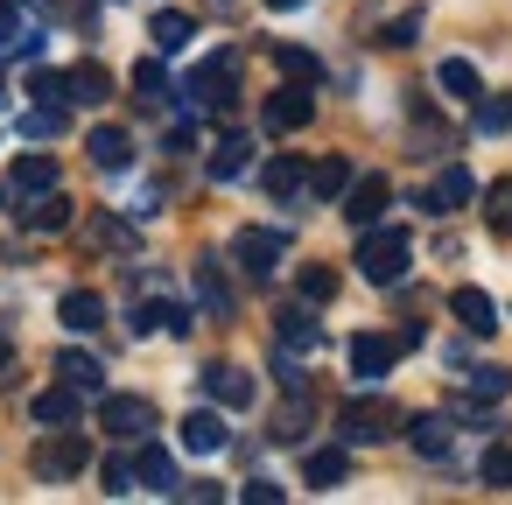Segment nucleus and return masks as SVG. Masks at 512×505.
Instances as JSON below:
<instances>
[{"label": "nucleus", "instance_id": "f257e3e1", "mask_svg": "<svg viewBox=\"0 0 512 505\" xmlns=\"http://www.w3.org/2000/svg\"><path fill=\"white\" fill-rule=\"evenodd\" d=\"M351 260H358V274H365V281L393 288V281L407 274V260H414V239H407V232H393V225H365Z\"/></svg>", "mask_w": 512, "mask_h": 505}, {"label": "nucleus", "instance_id": "f03ea898", "mask_svg": "<svg viewBox=\"0 0 512 505\" xmlns=\"http://www.w3.org/2000/svg\"><path fill=\"white\" fill-rule=\"evenodd\" d=\"M29 463H36V477H43V484H64V477H78V470L92 463V442L64 421V428H50V435L36 442V456H29Z\"/></svg>", "mask_w": 512, "mask_h": 505}, {"label": "nucleus", "instance_id": "7ed1b4c3", "mask_svg": "<svg viewBox=\"0 0 512 505\" xmlns=\"http://www.w3.org/2000/svg\"><path fill=\"white\" fill-rule=\"evenodd\" d=\"M393 428H400V407H393V400H379V393H372V400H351V407L337 414L344 449H358V442H386Z\"/></svg>", "mask_w": 512, "mask_h": 505}, {"label": "nucleus", "instance_id": "20e7f679", "mask_svg": "<svg viewBox=\"0 0 512 505\" xmlns=\"http://www.w3.org/2000/svg\"><path fill=\"white\" fill-rule=\"evenodd\" d=\"M232 85H239V50H218V57H204V64L190 71L183 99L204 113V106H225V99H232Z\"/></svg>", "mask_w": 512, "mask_h": 505}, {"label": "nucleus", "instance_id": "39448f33", "mask_svg": "<svg viewBox=\"0 0 512 505\" xmlns=\"http://www.w3.org/2000/svg\"><path fill=\"white\" fill-rule=\"evenodd\" d=\"M260 120H267V134H302V127L316 120V99H309V85H302V78H288L281 92H267Z\"/></svg>", "mask_w": 512, "mask_h": 505}, {"label": "nucleus", "instance_id": "423d86ee", "mask_svg": "<svg viewBox=\"0 0 512 505\" xmlns=\"http://www.w3.org/2000/svg\"><path fill=\"white\" fill-rule=\"evenodd\" d=\"M337 204H344V225H358V232H365V225H379V218H386L393 190H386V176H351Z\"/></svg>", "mask_w": 512, "mask_h": 505}, {"label": "nucleus", "instance_id": "0eeeda50", "mask_svg": "<svg viewBox=\"0 0 512 505\" xmlns=\"http://www.w3.org/2000/svg\"><path fill=\"white\" fill-rule=\"evenodd\" d=\"M99 421H106L120 442H141V435L155 428V407H148L141 393H99Z\"/></svg>", "mask_w": 512, "mask_h": 505}, {"label": "nucleus", "instance_id": "6e6552de", "mask_svg": "<svg viewBox=\"0 0 512 505\" xmlns=\"http://www.w3.org/2000/svg\"><path fill=\"white\" fill-rule=\"evenodd\" d=\"M400 351H407L400 337H386V330H358V337H351V372H358V379H386V372L400 365Z\"/></svg>", "mask_w": 512, "mask_h": 505}, {"label": "nucleus", "instance_id": "1a4fd4ad", "mask_svg": "<svg viewBox=\"0 0 512 505\" xmlns=\"http://www.w3.org/2000/svg\"><path fill=\"white\" fill-rule=\"evenodd\" d=\"M134 484H141V491H162V498H176V484H183V477H176V456H169L162 442H148V435H141V449H134Z\"/></svg>", "mask_w": 512, "mask_h": 505}, {"label": "nucleus", "instance_id": "9d476101", "mask_svg": "<svg viewBox=\"0 0 512 505\" xmlns=\"http://www.w3.org/2000/svg\"><path fill=\"white\" fill-rule=\"evenodd\" d=\"M232 253H239V267H246L253 281H267V274L281 267L288 239H281V232H239V239H232Z\"/></svg>", "mask_w": 512, "mask_h": 505}, {"label": "nucleus", "instance_id": "9b49d317", "mask_svg": "<svg viewBox=\"0 0 512 505\" xmlns=\"http://www.w3.org/2000/svg\"><path fill=\"white\" fill-rule=\"evenodd\" d=\"M176 442H183L190 456H218V449H225V414H218V407H190L183 428H176Z\"/></svg>", "mask_w": 512, "mask_h": 505}, {"label": "nucleus", "instance_id": "f8f14e48", "mask_svg": "<svg viewBox=\"0 0 512 505\" xmlns=\"http://www.w3.org/2000/svg\"><path fill=\"white\" fill-rule=\"evenodd\" d=\"M57 183H64L57 155H15V169H8V190H15V197H43V190H57Z\"/></svg>", "mask_w": 512, "mask_h": 505}, {"label": "nucleus", "instance_id": "ddd939ff", "mask_svg": "<svg viewBox=\"0 0 512 505\" xmlns=\"http://www.w3.org/2000/svg\"><path fill=\"white\" fill-rule=\"evenodd\" d=\"M470 197H477V176H470V169H442L435 190L421 197V211H428V218H449V211H463Z\"/></svg>", "mask_w": 512, "mask_h": 505}, {"label": "nucleus", "instance_id": "4468645a", "mask_svg": "<svg viewBox=\"0 0 512 505\" xmlns=\"http://www.w3.org/2000/svg\"><path fill=\"white\" fill-rule=\"evenodd\" d=\"M400 428H407V449H414V456H449V449H456L449 414H407Z\"/></svg>", "mask_w": 512, "mask_h": 505}, {"label": "nucleus", "instance_id": "2eb2a0df", "mask_svg": "<svg viewBox=\"0 0 512 505\" xmlns=\"http://www.w3.org/2000/svg\"><path fill=\"white\" fill-rule=\"evenodd\" d=\"M449 309H456V323H463L470 337H491V330H498V302H491L484 288H456Z\"/></svg>", "mask_w": 512, "mask_h": 505}, {"label": "nucleus", "instance_id": "dca6fc26", "mask_svg": "<svg viewBox=\"0 0 512 505\" xmlns=\"http://www.w3.org/2000/svg\"><path fill=\"white\" fill-rule=\"evenodd\" d=\"M204 393H211L218 407H253V372H239V365H204Z\"/></svg>", "mask_w": 512, "mask_h": 505}, {"label": "nucleus", "instance_id": "f3484780", "mask_svg": "<svg viewBox=\"0 0 512 505\" xmlns=\"http://www.w3.org/2000/svg\"><path fill=\"white\" fill-rule=\"evenodd\" d=\"M29 414H36V421H43V428H64V421H78V414H85V393H78V386H64V379H57V386H50V393H36V400H29Z\"/></svg>", "mask_w": 512, "mask_h": 505}, {"label": "nucleus", "instance_id": "a211bd4d", "mask_svg": "<svg viewBox=\"0 0 512 505\" xmlns=\"http://www.w3.org/2000/svg\"><path fill=\"white\" fill-rule=\"evenodd\" d=\"M22 225H29V232H64V225H71V197H64V190L22 197Z\"/></svg>", "mask_w": 512, "mask_h": 505}, {"label": "nucleus", "instance_id": "6ab92c4d", "mask_svg": "<svg viewBox=\"0 0 512 505\" xmlns=\"http://www.w3.org/2000/svg\"><path fill=\"white\" fill-rule=\"evenodd\" d=\"M155 330L190 337V309H183V302H141V309H134V337H155Z\"/></svg>", "mask_w": 512, "mask_h": 505}, {"label": "nucleus", "instance_id": "aec40b11", "mask_svg": "<svg viewBox=\"0 0 512 505\" xmlns=\"http://www.w3.org/2000/svg\"><path fill=\"white\" fill-rule=\"evenodd\" d=\"M148 36H155V50H162V57H176V50H190V43H197V22H190L183 8H162V15L148 22Z\"/></svg>", "mask_w": 512, "mask_h": 505}, {"label": "nucleus", "instance_id": "412c9836", "mask_svg": "<svg viewBox=\"0 0 512 505\" xmlns=\"http://www.w3.org/2000/svg\"><path fill=\"white\" fill-rule=\"evenodd\" d=\"M204 169H211V183H232V176H246V169H253V141H246V134H225V141L211 148V162H204Z\"/></svg>", "mask_w": 512, "mask_h": 505}, {"label": "nucleus", "instance_id": "4be33fe9", "mask_svg": "<svg viewBox=\"0 0 512 505\" xmlns=\"http://www.w3.org/2000/svg\"><path fill=\"white\" fill-rule=\"evenodd\" d=\"M302 183H309V162H302V155H274V162L260 169V190H267V197H295Z\"/></svg>", "mask_w": 512, "mask_h": 505}, {"label": "nucleus", "instance_id": "5701e85b", "mask_svg": "<svg viewBox=\"0 0 512 505\" xmlns=\"http://www.w3.org/2000/svg\"><path fill=\"white\" fill-rule=\"evenodd\" d=\"M344 183H351V162H344V155H323V162L309 169V183H302V190H309L316 204H337V197H344Z\"/></svg>", "mask_w": 512, "mask_h": 505}, {"label": "nucleus", "instance_id": "b1692460", "mask_svg": "<svg viewBox=\"0 0 512 505\" xmlns=\"http://www.w3.org/2000/svg\"><path fill=\"white\" fill-rule=\"evenodd\" d=\"M197 302H204V316H232V281L218 260H197Z\"/></svg>", "mask_w": 512, "mask_h": 505}, {"label": "nucleus", "instance_id": "393cba45", "mask_svg": "<svg viewBox=\"0 0 512 505\" xmlns=\"http://www.w3.org/2000/svg\"><path fill=\"white\" fill-rule=\"evenodd\" d=\"M57 323H64V330H99V323H106V302H99L92 288H71V295L57 302Z\"/></svg>", "mask_w": 512, "mask_h": 505}, {"label": "nucleus", "instance_id": "a878e982", "mask_svg": "<svg viewBox=\"0 0 512 505\" xmlns=\"http://www.w3.org/2000/svg\"><path fill=\"white\" fill-rule=\"evenodd\" d=\"M57 379L78 386V393H106V365H99L92 351H64V358H57Z\"/></svg>", "mask_w": 512, "mask_h": 505}, {"label": "nucleus", "instance_id": "bb28decb", "mask_svg": "<svg viewBox=\"0 0 512 505\" xmlns=\"http://www.w3.org/2000/svg\"><path fill=\"white\" fill-rule=\"evenodd\" d=\"M435 85L456 99V106H477V92H484V78H477V64H463V57H449L442 71H435Z\"/></svg>", "mask_w": 512, "mask_h": 505}, {"label": "nucleus", "instance_id": "cd10ccee", "mask_svg": "<svg viewBox=\"0 0 512 505\" xmlns=\"http://www.w3.org/2000/svg\"><path fill=\"white\" fill-rule=\"evenodd\" d=\"M64 85H71V106H106V99H113V78H106L99 64H78V71H64Z\"/></svg>", "mask_w": 512, "mask_h": 505}, {"label": "nucleus", "instance_id": "c85d7f7f", "mask_svg": "<svg viewBox=\"0 0 512 505\" xmlns=\"http://www.w3.org/2000/svg\"><path fill=\"white\" fill-rule=\"evenodd\" d=\"M274 330H281V351H316V344H323V330H316L309 302H302V309H281V323H274Z\"/></svg>", "mask_w": 512, "mask_h": 505}, {"label": "nucleus", "instance_id": "c756f323", "mask_svg": "<svg viewBox=\"0 0 512 505\" xmlns=\"http://www.w3.org/2000/svg\"><path fill=\"white\" fill-rule=\"evenodd\" d=\"M344 470H351V456H344V442H337V449H316V456L302 463V477H309V491H337V484H344Z\"/></svg>", "mask_w": 512, "mask_h": 505}, {"label": "nucleus", "instance_id": "7c9ffc66", "mask_svg": "<svg viewBox=\"0 0 512 505\" xmlns=\"http://www.w3.org/2000/svg\"><path fill=\"white\" fill-rule=\"evenodd\" d=\"M85 148H92V162H99V169H127V162H134V141H127L120 127H92V141H85Z\"/></svg>", "mask_w": 512, "mask_h": 505}, {"label": "nucleus", "instance_id": "2f4dec72", "mask_svg": "<svg viewBox=\"0 0 512 505\" xmlns=\"http://www.w3.org/2000/svg\"><path fill=\"white\" fill-rule=\"evenodd\" d=\"M309 414H316V407H309V386L288 393V407L274 414V442H302V435H309Z\"/></svg>", "mask_w": 512, "mask_h": 505}, {"label": "nucleus", "instance_id": "473e14b6", "mask_svg": "<svg viewBox=\"0 0 512 505\" xmlns=\"http://www.w3.org/2000/svg\"><path fill=\"white\" fill-rule=\"evenodd\" d=\"M484 225H491L498 239H512V176H498V183L484 190Z\"/></svg>", "mask_w": 512, "mask_h": 505}, {"label": "nucleus", "instance_id": "72a5a7b5", "mask_svg": "<svg viewBox=\"0 0 512 505\" xmlns=\"http://www.w3.org/2000/svg\"><path fill=\"white\" fill-rule=\"evenodd\" d=\"M134 99H141V106H162V99H169V71H162L155 57L134 64Z\"/></svg>", "mask_w": 512, "mask_h": 505}, {"label": "nucleus", "instance_id": "f704fd0d", "mask_svg": "<svg viewBox=\"0 0 512 505\" xmlns=\"http://www.w3.org/2000/svg\"><path fill=\"white\" fill-rule=\"evenodd\" d=\"M512 393V365H477L470 372V400H505Z\"/></svg>", "mask_w": 512, "mask_h": 505}, {"label": "nucleus", "instance_id": "c9c22d12", "mask_svg": "<svg viewBox=\"0 0 512 505\" xmlns=\"http://www.w3.org/2000/svg\"><path fill=\"white\" fill-rule=\"evenodd\" d=\"M274 64H281V78H302V85H316V78H323V64H316L309 50H288V43L274 50Z\"/></svg>", "mask_w": 512, "mask_h": 505}, {"label": "nucleus", "instance_id": "e433bc0d", "mask_svg": "<svg viewBox=\"0 0 512 505\" xmlns=\"http://www.w3.org/2000/svg\"><path fill=\"white\" fill-rule=\"evenodd\" d=\"M29 99H36V106H71L64 71H36V78H29Z\"/></svg>", "mask_w": 512, "mask_h": 505}, {"label": "nucleus", "instance_id": "4c0bfd02", "mask_svg": "<svg viewBox=\"0 0 512 505\" xmlns=\"http://www.w3.org/2000/svg\"><path fill=\"white\" fill-rule=\"evenodd\" d=\"M477 127H484V134H505V127H512V92H505V99L477 92Z\"/></svg>", "mask_w": 512, "mask_h": 505}, {"label": "nucleus", "instance_id": "58836bf2", "mask_svg": "<svg viewBox=\"0 0 512 505\" xmlns=\"http://www.w3.org/2000/svg\"><path fill=\"white\" fill-rule=\"evenodd\" d=\"M295 288H302V302H330V295H337V274H330V267H302Z\"/></svg>", "mask_w": 512, "mask_h": 505}, {"label": "nucleus", "instance_id": "ea45409f", "mask_svg": "<svg viewBox=\"0 0 512 505\" xmlns=\"http://www.w3.org/2000/svg\"><path fill=\"white\" fill-rule=\"evenodd\" d=\"M22 134H36V141H50V134H64V106H36V113L22 120Z\"/></svg>", "mask_w": 512, "mask_h": 505}, {"label": "nucleus", "instance_id": "a19ab883", "mask_svg": "<svg viewBox=\"0 0 512 505\" xmlns=\"http://www.w3.org/2000/svg\"><path fill=\"white\" fill-rule=\"evenodd\" d=\"M92 239H99V246H113V253H134V232H127L120 218H92Z\"/></svg>", "mask_w": 512, "mask_h": 505}, {"label": "nucleus", "instance_id": "79ce46f5", "mask_svg": "<svg viewBox=\"0 0 512 505\" xmlns=\"http://www.w3.org/2000/svg\"><path fill=\"white\" fill-rule=\"evenodd\" d=\"M106 491H113V498L141 491V484H134V456H106Z\"/></svg>", "mask_w": 512, "mask_h": 505}, {"label": "nucleus", "instance_id": "37998d69", "mask_svg": "<svg viewBox=\"0 0 512 505\" xmlns=\"http://www.w3.org/2000/svg\"><path fill=\"white\" fill-rule=\"evenodd\" d=\"M477 477H484V484H491V491H512V449H491V456H484V470H477Z\"/></svg>", "mask_w": 512, "mask_h": 505}, {"label": "nucleus", "instance_id": "c03bdc74", "mask_svg": "<svg viewBox=\"0 0 512 505\" xmlns=\"http://www.w3.org/2000/svg\"><path fill=\"white\" fill-rule=\"evenodd\" d=\"M414 36H421V15H400V22H386V29H379V43H386V50H407Z\"/></svg>", "mask_w": 512, "mask_h": 505}, {"label": "nucleus", "instance_id": "a18cd8bd", "mask_svg": "<svg viewBox=\"0 0 512 505\" xmlns=\"http://www.w3.org/2000/svg\"><path fill=\"white\" fill-rule=\"evenodd\" d=\"M239 498H246V505H281L288 491H281V484H267V477H253V484H239Z\"/></svg>", "mask_w": 512, "mask_h": 505}, {"label": "nucleus", "instance_id": "49530a36", "mask_svg": "<svg viewBox=\"0 0 512 505\" xmlns=\"http://www.w3.org/2000/svg\"><path fill=\"white\" fill-rule=\"evenodd\" d=\"M176 498H197V505H218V498H225V484H204V477H197V484H176Z\"/></svg>", "mask_w": 512, "mask_h": 505}, {"label": "nucleus", "instance_id": "de8ad7c7", "mask_svg": "<svg viewBox=\"0 0 512 505\" xmlns=\"http://www.w3.org/2000/svg\"><path fill=\"white\" fill-rule=\"evenodd\" d=\"M190 148H197V127H190V120H183V127H169V155H190Z\"/></svg>", "mask_w": 512, "mask_h": 505}, {"label": "nucleus", "instance_id": "09e8293b", "mask_svg": "<svg viewBox=\"0 0 512 505\" xmlns=\"http://www.w3.org/2000/svg\"><path fill=\"white\" fill-rule=\"evenodd\" d=\"M15 36H22V8H0V50H8Z\"/></svg>", "mask_w": 512, "mask_h": 505}, {"label": "nucleus", "instance_id": "8fccbe9b", "mask_svg": "<svg viewBox=\"0 0 512 505\" xmlns=\"http://www.w3.org/2000/svg\"><path fill=\"white\" fill-rule=\"evenodd\" d=\"M267 8H274V15H288V8H302V0H267Z\"/></svg>", "mask_w": 512, "mask_h": 505}, {"label": "nucleus", "instance_id": "3c124183", "mask_svg": "<svg viewBox=\"0 0 512 505\" xmlns=\"http://www.w3.org/2000/svg\"><path fill=\"white\" fill-rule=\"evenodd\" d=\"M22 8H57V0H22Z\"/></svg>", "mask_w": 512, "mask_h": 505}]
</instances>
